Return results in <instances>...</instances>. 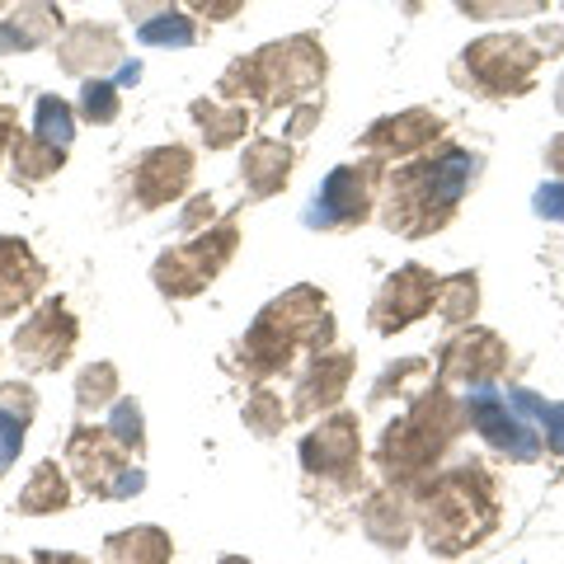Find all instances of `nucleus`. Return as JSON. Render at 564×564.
I'll use <instances>...</instances> for the list:
<instances>
[{
  "mask_svg": "<svg viewBox=\"0 0 564 564\" xmlns=\"http://www.w3.org/2000/svg\"><path fill=\"white\" fill-rule=\"evenodd\" d=\"M480 170H485V155L470 147H456V141H437L433 151L391 165L381 184V207H377L381 226L400 240H429L437 231H447L466 203V193L480 184Z\"/></svg>",
  "mask_w": 564,
  "mask_h": 564,
  "instance_id": "f257e3e1",
  "label": "nucleus"
},
{
  "mask_svg": "<svg viewBox=\"0 0 564 564\" xmlns=\"http://www.w3.org/2000/svg\"><path fill=\"white\" fill-rule=\"evenodd\" d=\"M334 334H339V325H334L329 296L315 282H296V288L273 296L250 321V329L231 344V367L245 381L273 386L296 367V352L334 348Z\"/></svg>",
  "mask_w": 564,
  "mask_h": 564,
  "instance_id": "f03ea898",
  "label": "nucleus"
},
{
  "mask_svg": "<svg viewBox=\"0 0 564 564\" xmlns=\"http://www.w3.org/2000/svg\"><path fill=\"white\" fill-rule=\"evenodd\" d=\"M414 513H419V536L433 555L456 560L485 545L503 522L499 508V475H494L480 456L452 462L423 480L414 494Z\"/></svg>",
  "mask_w": 564,
  "mask_h": 564,
  "instance_id": "7ed1b4c3",
  "label": "nucleus"
},
{
  "mask_svg": "<svg viewBox=\"0 0 564 564\" xmlns=\"http://www.w3.org/2000/svg\"><path fill=\"white\" fill-rule=\"evenodd\" d=\"M470 433L466 423V400L452 395V386L443 381H429L419 395H410L404 414L386 423L381 443H377V470H381V485L414 494L423 480H433L443 470L447 452L462 443Z\"/></svg>",
  "mask_w": 564,
  "mask_h": 564,
  "instance_id": "20e7f679",
  "label": "nucleus"
},
{
  "mask_svg": "<svg viewBox=\"0 0 564 564\" xmlns=\"http://www.w3.org/2000/svg\"><path fill=\"white\" fill-rule=\"evenodd\" d=\"M329 76V52L315 33H292V39L263 43L250 57H236L217 76V99L254 104L259 113L292 109L311 95H321Z\"/></svg>",
  "mask_w": 564,
  "mask_h": 564,
  "instance_id": "39448f33",
  "label": "nucleus"
},
{
  "mask_svg": "<svg viewBox=\"0 0 564 564\" xmlns=\"http://www.w3.org/2000/svg\"><path fill=\"white\" fill-rule=\"evenodd\" d=\"M541 47L532 43V33H480L475 43L462 47V57L452 62V80L470 90L475 99H522L536 90V70H541Z\"/></svg>",
  "mask_w": 564,
  "mask_h": 564,
  "instance_id": "423d86ee",
  "label": "nucleus"
},
{
  "mask_svg": "<svg viewBox=\"0 0 564 564\" xmlns=\"http://www.w3.org/2000/svg\"><path fill=\"white\" fill-rule=\"evenodd\" d=\"M236 250H240V221L236 217L212 221L207 231L188 236L184 245H170V250L151 263L155 292L170 296V302H193V296H203L212 282L226 273V263L236 259Z\"/></svg>",
  "mask_w": 564,
  "mask_h": 564,
  "instance_id": "0eeeda50",
  "label": "nucleus"
},
{
  "mask_svg": "<svg viewBox=\"0 0 564 564\" xmlns=\"http://www.w3.org/2000/svg\"><path fill=\"white\" fill-rule=\"evenodd\" d=\"M62 466H66V475L85 494H95V499H109V503L137 499V494L147 489V470H141V462H132V456L113 443L104 423H85L80 419L76 429L66 433Z\"/></svg>",
  "mask_w": 564,
  "mask_h": 564,
  "instance_id": "6e6552de",
  "label": "nucleus"
},
{
  "mask_svg": "<svg viewBox=\"0 0 564 564\" xmlns=\"http://www.w3.org/2000/svg\"><path fill=\"white\" fill-rule=\"evenodd\" d=\"M386 161H377V155H362V161L352 165H334L321 188H315L311 207L302 212L306 231H358V226H367L377 217L381 207V184H386Z\"/></svg>",
  "mask_w": 564,
  "mask_h": 564,
  "instance_id": "1a4fd4ad",
  "label": "nucleus"
},
{
  "mask_svg": "<svg viewBox=\"0 0 564 564\" xmlns=\"http://www.w3.org/2000/svg\"><path fill=\"white\" fill-rule=\"evenodd\" d=\"M302 470L311 485H321L325 494H358L362 485V419L352 410H329L321 419H311V433L302 437Z\"/></svg>",
  "mask_w": 564,
  "mask_h": 564,
  "instance_id": "9d476101",
  "label": "nucleus"
},
{
  "mask_svg": "<svg viewBox=\"0 0 564 564\" xmlns=\"http://www.w3.org/2000/svg\"><path fill=\"white\" fill-rule=\"evenodd\" d=\"M80 344V321L70 315V306L62 296H43L20 325H14V339H10V352L24 372H62L70 362V352Z\"/></svg>",
  "mask_w": 564,
  "mask_h": 564,
  "instance_id": "9b49d317",
  "label": "nucleus"
},
{
  "mask_svg": "<svg viewBox=\"0 0 564 564\" xmlns=\"http://www.w3.org/2000/svg\"><path fill=\"white\" fill-rule=\"evenodd\" d=\"M193 170H198V155H193L188 147H180V141H170V147H151V151H141L128 170H122L118 193H122V203H128L132 212H161V207L180 203L188 193Z\"/></svg>",
  "mask_w": 564,
  "mask_h": 564,
  "instance_id": "f8f14e48",
  "label": "nucleus"
},
{
  "mask_svg": "<svg viewBox=\"0 0 564 564\" xmlns=\"http://www.w3.org/2000/svg\"><path fill=\"white\" fill-rule=\"evenodd\" d=\"M466 423L470 433H480L494 452H503L513 466H532L545 456V443H541V429L527 414L513 410V400L499 386H485V391H466Z\"/></svg>",
  "mask_w": 564,
  "mask_h": 564,
  "instance_id": "ddd939ff",
  "label": "nucleus"
},
{
  "mask_svg": "<svg viewBox=\"0 0 564 564\" xmlns=\"http://www.w3.org/2000/svg\"><path fill=\"white\" fill-rule=\"evenodd\" d=\"M508 339L489 325H466L452 329V339L437 348V367L433 377L443 386H462V391H485V386H499L508 372Z\"/></svg>",
  "mask_w": 564,
  "mask_h": 564,
  "instance_id": "4468645a",
  "label": "nucleus"
},
{
  "mask_svg": "<svg viewBox=\"0 0 564 564\" xmlns=\"http://www.w3.org/2000/svg\"><path fill=\"white\" fill-rule=\"evenodd\" d=\"M437 288H443V278H437L429 263H400V269L377 288L372 306H367V321H372L377 334L391 339V334L429 321L433 306H437Z\"/></svg>",
  "mask_w": 564,
  "mask_h": 564,
  "instance_id": "2eb2a0df",
  "label": "nucleus"
},
{
  "mask_svg": "<svg viewBox=\"0 0 564 564\" xmlns=\"http://www.w3.org/2000/svg\"><path fill=\"white\" fill-rule=\"evenodd\" d=\"M443 132H447V118L437 109H400V113L377 118L372 128L358 137V147H362V155L400 165V161H410V155L433 151L437 141H443Z\"/></svg>",
  "mask_w": 564,
  "mask_h": 564,
  "instance_id": "dca6fc26",
  "label": "nucleus"
},
{
  "mask_svg": "<svg viewBox=\"0 0 564 564\" xmlns=\"http://www.w3.org/2000/svg\"><path fill=\"white\" fill-rule=\"evenodd\" d=\"M352 372H358V352L348 348L311 352L292 386V419H321L329 410H339L352 386Z\"/></svg>",
  "mask_w": 564,
  "mask_h": 564,
  "instance_id": "f3484780",
  "label": "nucleus"
},
{
  "mask_svg": "<svg viewBox=\"0 0 564 564\" xmlns=\"http://www.w3.org/2000/svg\"><path fill=\"white\" fill-rule=\"evenodd\" d=\"M52 62H57V70H66V76L90 80V76H104V70L122 66L128 62V52H122L118 24L76 20V24H66V33L57 43H52Z\"/></svg>",
  "mask_w": 564,
  "mask_h": 564,
  "instance_id": "a211bd4d",
  "label": "nucleus"
},
{
  "mask_svg": "<svg viewBox=\"0 0 564 564\" xmlns=\"http://www.w3.org/2000/svg\"><path fill=\"white\" fill-rule=\"evenodd\" d=\"M66 33V14L57 0H14L0 20V52L6 57H24V52L52 47Z\"/></svg>",
  "mask_w": 564,
  "mask_h": 564,
  "instance_id": "6ab92c4d",
  "label": "nucleus"
},
{
  "mask_svg": "<svg viewBox=\"0 0 564 564\" xmlns=\"http://www.w3.org/2000/svg\"><path fill=\"white\" fill-rule=\"evenodd\" d=\"M47 269L24 236H0V315H20L43 296Z\"/></svg>",
  "mask_w": 564,
  "mask_h": 564,
  "instance_id": "aec40b11",
  "label": "nucleus"
},
{
  "mask_svg": "<svg viewBox=\"0 0 564 564\" xmlns=\"http://www.w3.org/2000/svg\"><path fill=\"white\" fill-rule=\"evenodd\" d=\"M358 522H362V536L372 545H381V551H400V545H410V536L419 532L414 499L404 489H391V485L367 494L362 508H358Z\"/></svg>",
  "mask_w": 564,
  "mask_h": 564,
  "instance_id": "412c9836",
  "label": "nucleus"
},
{
  "mask_svg": "<svg viewBox=\"0 0 564 564\" xmlns=\"http://www.w3.org/2000/svg\"><path fill=\"white\" fill-rule=\"evenodd\" d=\"M292 170H296V151L288 147L282 137H254L250 147H245L240 155V188H245V198H278L282 188H288L292 180Z\"/></svg>",
  "mask_w": 564,
  "mask_h": 564,
  "instance_id": "4be33fe9",
  "label": "nucleus"
},
{
  "mask_svg": "<svg viewBox=\"0 0 564 564\" xmlns=\"http://www.w3.org/2000/svg\"><path fill=\"white\" fill-rule=\"evenodd\" d=\"M188 118L198 122L207 151L236 147V141H245V132L254 128L250 104H231V99H217V95H198V99H193L188 104Z\"/></svg>",
  "mask_w": 564,
  "mask_h": 564,
  "instance_id": "5701e85b",
  "label": "nucleus"
},
{
  "mask_svg": "<svg viewBox=\"0 0 564 564\" xmlns=\"http://www.w3.org/2000/svg\"><path fill=\"white\" fill-rule=\"evenodd\" d=\"M76 489H70V475L57 462H39L33 475L24 480L20 499H14V513L20 518H52V513H66Z\"/></svg>",
  "mask_w": 564,
  "mask_h": 564,
  "instance_id": "b1692460",
  "label": "nucleus"
},
{
  "mask_svg": "<svg viewBox=\"0 0 564 564\" xmlns=\"http://www.w3.org/2000/svg\"><path fill=\"white\" fill-rule=\"evenodd\" d=\"M99 555H104V564H170L174 541H170L165 527L141 522V527H122V532L104 536Z\"/></svg>",
  "mask_w": 564,
  "mask_h": 564,
  "instance_id": "393cba45",
  "label": "nucleus"
},
{
  "mask_svg": "<svg viewBox=\"0 0 564 564\" xmlns=\"http://www.w3.org/2000/svg\"><path fill=\"white\" fill-rule=\"evenodd\" d=\"M10 170L20 184H47L66 170V147H52L39 132H14L10 141Z\"/></svg>",
  "mask_w": 564,
  "mask_h": 564,
  "instance_id": "a878e982",
  "label": "nucleus"
},
{
  "mask_svg": "<svg viewBox=\"0 0 564 564\" xmlns=\"http://www.w3.org/2000/svg\"><path fill=\"white\" fill-rule=\"evenodd\" d=\"M437 321L447 329H466L475 325V315H480V273L475 269H462L443 278V288H437Z\"/></svg>",
  "mask_w": 564,
  "mask_h": 564,
  "instance_id": "bb28decb",
  "label": "nucleus"
},
{
  "mask_svg": "<svg viewBox=\"0 0 564 564\" xmlns=\"http://www.w3.org/2000/svg\"><path fill=\"white\" fill-rule=\"evenodd\" d=\"M240 419H245V429H250L254 437H278L292 423V404L282 400L273 386H254V391L245 395V404H240Z\"/></svg>",
  "mask_w": 564,
  "mask_h": 564,
  "instance_id": "cd10ccee",
  "label": "nucleus"
},
{
  "mask_svg": "<svg viewBox=\"0 0 564 564\" xmlns=\"http://www.w3.org/2000/svg\"><path fill=\"white\" fill-rule=\"evenodd\" d=\"M122 395V377H118V367L113 362H90V367H80V377H76V410L90 419L99 410H109V404Z\"/></svg>",
  "mask_w": 564,
  "mask_h": 564,
  "instance_id": "c85d7f7f",
  "label": "nucleus"
},
{
  "mask_svg": "<svg viewBox=\"0 0 564 564\" xmlns=\"http://www.w3.org/2000/svg\"><path fill=\"white\" fill-rule=\"evenodd\" d=\"M137 43L141 47H193L198 43V20H193L188 10L170 6V10L155 14V20L137 24Z\"/></svg>",
  "mask_w": 564,
  "mask_h": 564,
  "instance_id": "c756f323",
  "label": "nucleus"
},
{
  "mask_svg": "<svg viewBox=\"0 0 564 564\" xmlns=\"http://www.w3.org/2000/svg\"><path fill=\"white\" fill-rule=\"evenodd\" d=\"M429 381H433V367H429V358H419V352H414V358H400V362L386 367L367 400L386 404V400H395V395H419Z\"/></svg>",
  "mask_w": 564,
  "mask_h": 564,
  "instance_id": "7c9ffc66",
  "label": "nucleus"
},
{
  "mask_svg": "<svg viewBox=\"0 0 564 564\" xmlns=\"http://www.w3.org/2000/svg\"><path fill=\"white\" fill-rule=\"evenodd\" d=\"M76 104H66L62 95H39L33 99V132H39L43 141H52V147H66L76 141Z\"/></svg>",
  "mask_w": 564,
  "mask_h": 564,
  "instance_id": "2f4dec72",
  "label": "nucleus"
},
{
  "mask_svg": "<svg viewBox=\"0 0 564 564\" xmlns=\"http://www.w3.org/2000/svg\"><path fill=\"white\" fill-rule=\"evenodd\" d=\"M109 437L132 456V462H141L147 456V414H141V404L132 400V395H118L113 404H109Z\"/></svg>",
  "mask_w": 564,
  "mask_h": 564,
  "instance_id": "473e14b6",
  "label": "nucleus"
},
{
  "mask_svg": "<svg viewBox=\"0 0 564 564\" xmlns=\"http://www.w3.org/2000/svg\"><path fill=\"white\" fill-rule=\"evenodd\" d=\"M122 113V95H118V80H104V76H90L80 80V99H76V118L80 122H95V128H109Z\"/></svg>",
  "mask_w": 564,
  "mask_h": 564,
  "instance_id": "72a5a7b5",
  "label": "nucleus"
},
{
  "mask_svg": "<svg viewBox=\"0 0 564 564\" xmlns=\"http://www.w3.org/2000/svg\"><path fill=\"white\" fill-rule=\"evenodd\" d=\"M456 10L466 14V20H532V14H545L551 10V0H452Z\"/></svg>",
  "mask_w": 564,
  "mask_h": 564,
  "instance_id": "f704fd0d",
  "label": "nucleus"
},
{
  "mask_svg": "<svg viewBox=\"0 0 564 564\" xmlns=\"http://www.w3.org/2000/svg\"><path fill=\"white\" fill-rule=\"evenodd\" d=\"M321 118H325V95H311V99H302V104H292L288 118H282V141L311 137L315 128H321Z\"/></svg>",
  "mask_w": 564,
  "mask_h": 564,
  "instance_id": "c9c22d12",
  "label": "nucleus"
},
{
  "mask_svg": "<svg viewBox=\"0 0 564 564\" xmlns=\"http://www.w3.org/2000/svg\"><path fill=\"white\" fill-rule=\"evenodd\" d=\"M0 410H10L14 419L33 423V414H39V391H33L29 381H6L0 386Z\"/></svg>",
  "mask_w": 564,
  "mask_h": 564,
  "instance_id": "e433bc0d",
  "label": "nucleus"
},
{
  "mask_svg": "<svg viewBox=\"0 0 564 564\" xmlns=\"http://www.w3.org/2000/svg\"><path fill=\"white\" fill-rule=\"evenodd\" d=\"M212 221H217V198H212V193H193V198L184 203V212H180V231L198 236Z\"/></svg>",
  "mask_w": 564,
  "mask_h": 564,
  "instance_id": "4c0bfd02",
  "label": "nucleus"
},
{
  "mask_svg": "<svg viewBox=\"0 0 564 564\" xmlns=\"http://www.w3.org/2000/svg\"><path fill=\"white\" fill-rule=\"evenodd\" d=\"M536 429H541L545 452L564 462V400H555V404L545 400V410H541V419H536Z\"/></svg>",
  "mask_w": 564,
  "mask_h": 564,
  "instance_id": "58836bf2",
  "label": "nucleus"
},
{
  "mask_svg": "<svg viewBox=\"0 0 564 564\" xmlns=\"http://www.w3.org/2000/svg\"><path fill=\"white\" fill-rule=\"evenodd\" d=\"M193 20H207V24H226L236 20V14L245 10V0H184Z\"/></svg>",
  "mask_w": 564,
  "mask_h": 564,
  "instance_id": "ea45409f",
  "label": "nucleus"
},
{
  "mask_svg": "<svg viewBox=\"0 0 564 564\" xmlns=\"http://www.w3.org/2000/svg\"><path fill=\"white\" fill-rule=\"evenodd\" d=\"M532 212H536L541 221H564V180L541 184L536 198H532Z\"/></svg>",
  "mask_w": 564,
  "mask_h": 564,
  "instance_id": "a19ab883",
  "label": "nucleus"
},
{
  "mask_svg": "<svg viewBox=\"0 0 564 564\" xmlns=\"http://www.w3.org/2000/svg\"><path fill=\"white\" fill-rule=\"evenodd\" d=\"M532 43L541 47V57H564V24H536Z\"/></svg>",
  "mask_w": 564,
  "mask_h": 564,
  "instance_id": "79ce46f5",
  "label": "nucleus"
},
{
  "mask_svg": "<svg viewBox=\"0 0 564 564\" xmlns=\"http://www.w3.org/2000/svg\"><path fill=\"white\" fill-rule=\"evenodd\" d=\"M174 0H128L122 6V20H137V24H147V20H155L161 10H170Z\"/></svg>",
  "mask_w": 564,
  "mask_h": 564,
  "instance_id": "37998d69",
  "label": "nucleus"
},
{
  "mask_svg": "<svg viewBox=\"0 0 564 564\" xmlns=\"http://www.w3.org/2000/svg\"><path fill=\"white\" fill-rule=\"evenodd\" d=\"M14 132H20V122H14V109H10V104H0V161L10 155Z\"/></svg>",
  "mask_w": 564,
  "mask_h": 564,
  "instance_id": "c03bdc74",
  "label": "nucleus"
},
{
  "mask_svg": "<svg viewBox=\"0 0 564 564\" xmlns=\"http://www.w3.org/2000/svg\"><path fill=\"white\" fill-rule=\"evenodd\" d=\"M545 170H551L555 180H564V132L545 141Z\"/></svg>",
  "mask_w": 564,
  "mask_h": 564,
  "instance_id": "a18cd8bd",
  "label": "nucleus"
},
{
  "mask_svg": "<svg viewBox=\"0 0 564 564\" xmlns=\"http://www.w3.org/2000/svg\"><path fill=\"white\" fill-rule=\"evenodd\" d=\"M33 564H90V555H76V551H39Z\"/></svg>",
  "mask_w": 564,
  "mask_h": 564,
  "instance_id": "49530a36",
  "label": "nucleus"
},
{
  "mask_svg": "<svg viewBox=\"0 0 564 564\" xmlns=\"http://www.w3.org/2000/svg\"><path fill=\"white\" fill-rule=\"evenodd\" d=\"M555 109L564 113V70H560V80H555Z\"/></svg>",
  "mask_w": 564,
  "mask_h": 564,
  "instance_id": "de8ad7c7",
  "label": "nucleus"
},
{
  "mask_svg": "<svg viewBox=\"0 0 564 564\" xmlns=\"http://www.w3.org/2000/svg\"><path fill=\"white\" fill-rule=\"evenodd\" d=\"M0 564H24V560H14V555H0Z\"/></svg>",
  "mask_w": 564,
  "mask_h": 564,
  "instance_id": "09e8293b",
  "label": "nucleus"
},
{
  "mask_svg": "<svg viewBox=\"0 0 564 564\" xmlns=\"http://www.w3.org/2000/svg\"><path fill=\"white\" fill-rule=\"evenodd\" d=\"M221 564H245V560H236V555H226V560H221Z\"/></svg>",
  "mask_w": 564,
  "mask_h": 564,
  "instance_id": "8fccbe9b",
  "label": "nucleus"
},
{
  "mask_svg": "<svg viewBox=\"0 0 564 564\" xmlns=\"http://www.w3.org/2000/svg\"><path fill=\"white\" fill-rule=\"evenodd\" d=\"M10 6H14V0H0V10H10Z\"/></svg>",
  "mask_w": 564,
  "mask_h": 564,
  "instance_id": "3c124183",
  "label": "nucleus"
},
{
  "mask_svg": "<svg viewBox=\"0 0 564 564\" xmlns=\"http://www.w3.org/2000/svg\"><path fill=\"white\" fill-rule=\"evenodd\" d=\"M0 480H6V475H0Z\"/></svg>",
  "mask_w": 564,
  "mask_h": 564,
  "instance_id": "603ef678",
  "label": "nucleus"
}]
</instances>
